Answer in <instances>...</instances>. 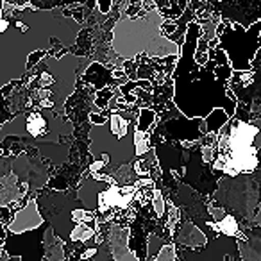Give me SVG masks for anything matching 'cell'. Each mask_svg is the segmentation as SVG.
Masks as SVG:
<instances>
[{
    "mask_svg": "<svg viewBox=\"0 0 261 261\" xmlns=\"http://www.w3.org/2000/svg\"><path fill=\"white\" fill-rule=\"evenodd\" d=\"M199 36L200 23L190 20L172 73L175 108L185 118H204L213 108H222L229 118H234L238 100L227 95V81L232 73L227 56L222 48L210 47L207 61L199 65L193 58Z\"/></svg>",
    "mask_w": 261,
    "mask_h": 261,
    "instance_id": "obj_1",
    "label": "cell"
},
{
    "mask_svg": "<svg viewBox=\"0 0 261 261\" xmlns=\"http://www.w3.org/2000/svg\"><path fill=\"white\" fill-rule=\"evenodd\" d=\"M11 11L8 15L0 8V90L23 77L31 52L50 50L58 43L68 48L81 33V23L63 13L16 4Z\"/></svg>",
    "mask_w": 261,
    "mask_h": 261,
    "instance_id": "obj_2",
    "label": "cell"
},
{
    "mask_svg": "<svg viewBox=\"0 0 261 261\" xmlns=\"http://www.w3.org/2000/svg\"><path fill=\"white\" fill-rule=\"evenodd\" d=\"M167 16L158 8L149 9L140 16H123L113 27L111 48L120 59L129 61L142 54L150 58L179 56L175 41L168 40L161 33V23Z\"/></svg>",
    "mask_w": 261,
    "mask_h": 261,
    "instance_id": "obj_3",
    "label": "cell"
},
{
    "mask_svg": "<svg viewBox=\"0 0 261 261\" xmlns=\"http://www.w3.org/2000/svg\"><path fill=\"white\" fill-rule=\"evenodd\" d=\"M135 127L133 108L111 109L102 123L90 127V152L95 160L104 161L100 174H111L118 167L135 161Z\"/></svg>",
    "mask_w": 261,
    "mask_h": 261,
    "instance_id": "obj_4",
    "label": "cell"
},
{
    "mask_svg": "<svg viewBox=\"0 0 261 261\" xmlns=\"http://www.w3.org/2000/svg\"><path fill=\"white\" fill-rule=\"evenodd\" d=\"M47 182L48 170L38 158L25 152L0 156V206L11 202L22 206L27 199L36 197Z\"/></svg>",
    "mask_w": 261,
    "mask_h": 261,
    "instance_id": "obj_5",
    "label": "cell"
},
{
    "mask_svg": "<svg viewBox=\"0 0 261 261\" xmlns=\"http://www.w3.org/2000/svg\"><path fill=\"white\" fill-rule=\"evenodd\" d=\"M231 120L227 145L222 154L225 156L222 174L238 175L242 172L249 174L257 167V149H259V127L256 123Z\"/></svg>",
    "mask_w": 261,
    "mask_h": 261,
    "instance_id": "obj_6",
    "label": "cell"
},
{
    "mask_svg": "<svg viewBox=\"0 0 261 261\" xmlns=\"http://www.w3.org/2000/svg\"><path fill=\"white\" fill-rule=\"evenodd\" d=\"M259 33L261 20L256 18L250 27H243L238 22L227 23L217 36L218 48L225 52L232 72L252 68V59L259 50Z\"/></svg>",
    "mask_w": 261,
    "mask_h": 261,
    "instance_id": "obj_7",
    "label": "cell"
},
{
    "mask_svg": "<svg viewBox=\"0 0 261 261\" xmlns=\"http://www.w3.org/2000/svg\"><path fill=\"white\" fill-rule=\"evenodd\" d=\"M47 222L36 229L22 232H8L2 242V249L9 254V261L15 259H43V229Z\"/></svg>",
    "mask_w": 261,
    "mask_h": 261,
    "instance_id": "obj_8",
    "label": "cell"
},
{
    "mask_svg": "<svg viewBox=\"0 0 261 261\" xmlns=\"http://www.w3.org/2000/svg\"><path fill=\"white\" fill-rule=\"evenodd\" d=\"M129 229L123 227V225L118 224H111L108 227V232L102 236V242L106 247L109 249V257L116 261H136L138 256H136L133 250L129 249Z\"/></svg>",
    "mask_w": 261,
    "mask_h": 261,
    "instance_id": "obj_9",
    "label": "cell"
},
{
    "mask_svg": "<svg viewBox=\"0 0 261 261\" xmlns=\"http://www.w3.org/2000/svg\"><path fill=\"white\" fill-rule=\"evenodd\" d=\"M43 217H41L40 210H38L36 197H31L25 200V204L18 207V211H15L9 220V224L6 225L8 232H22L29 231V229H36L43 224Z\"/></svg>",
    "mask_w": 261,
    "mask_h": 261,
    "instance_id": "obj_10",
    "label": "cell"
},
{
    "mask_svg": "<svg viewBox=\"0 0 261 261\" xmlns=\"http://www.w3.org/2000/svg\"><path fill=\"white\" fill-rule=\"evenodd\" d=\"M172 238H174L175 245L185 247V249L192 247V249L200 250V249H204L207 243V238L202 232V229L197 227V224H193V222H185L177 231L174 229Z\"/></svg>",
    "mask_w": 261,
    "mask_h": 261,
    "instance_id": "obj_11",
    "label": "cell"
},
{
    "mask_svg": "<svg viewBox=\"0 0 261 261\" xmlns=\"http://www.w3.org/2000/svg\"><path fill=\"white\" fill-rule=\"evenodd\" d=\"M211 229L218 234H225V236H234V238H242L245 236L242 231H240V224H238V218L231 213H225L220 220L217 222H211Z\"/></svg>",
    "mask_w": 261,
    "mask_h": 261,
    "instance_id": "obj_12",
    "label": "cell"
},
{
    "mask_svg": "<svg viewBox=\"0 0 261 261\" xmlns=\"http://www.w3.org/2000/svg\"><path fill=\"white\" fill-rule=\"evenodd\" d=\"M229 120L227 113L222 108H213L206 116H204V123H206V133H211V135H217L220 127L224 125Z\"/></svg>",
    "mask_w": 261,
    "mask_h": 261,
    "instance_id": "obj_13",
    "label": "cell"
},
{
    "mask_svg": "<svg viewBox=\"0 0 261 261\" xmlns=\"http://www.w3.org/2000/svg\"><path fill=\"white\" fill-rule=\"evenodd\" d=\"M156 261H177V250H175V243L165 242L158 254L154 256Z\"/></svg>",
    "mask_w": 261,
    "mask_h": 261,
    "instance_id": "obj_14",
    "label": "cell"
},
{
    "mask_svg": "<svg viewBox=\"0 0 261 261\" xmlns=\"http://www.w3.org/2000/svg\"><path fill=\"white\" fill-rule=\"evenodd\" d=\"M165 242H167V240L158 236L156 232H150L149 238H147V257H149V259H154V256H156L158 250L161 249V245H163Z\"/></svg>",
    "mask_w": 261,
    "mask_h": 261,
    "instance_id": "obj_15",
    "label": "cell"
},
{
    "mask_svg": "<svg viewBox=\"0 0 261 261\" xmlns=\"http://www.w3.org/2000/svg\"><path fill=\"white\" fill-rule=\"evenodd\" d=\"M150 204H152L156 217L158 218H163L165 217V211H167V207H165V206H167V200H165L163 193H161L158 188H154V195H152V199H150Z\"/></svg>",
    "mask_w": 261,
    "mask_h": 261,
    "instance_id": "obj_16",
    "label": "cell"
},
{
    "mask_svg": "<svg viewBox=\"0 0 261 261\" xmlns=\"http://www.w3.org/2000/svg\"><path fill=\"white\" fill-rule=\"evenodd\" d=\"M11 217H13V211L8 206H0V224L6 227L9 224V220H11Z\"/></svg>",
    "mask_w": 261,
    "mask_h": 261,
    "instance_id": "obj_17",
    "label": "cell"
},
{
    "mask_svg": "<svg viewBox=\"0 0 261 261\" xmlns=\"http://www.w3.org/2000/svg\"><path fill=\"white\" fill-rule=\"evenodd\" d=\"M97 4H98V11L104 13V15H108V13L111 11L113 0H97Z\"/></svg>",
    "mask_w": 261,
    "mask_h": 261,
    "instance_id": "obj_18",
    "label": "cell"
},
{
    "mask_svg": "<svg viewBox=\"0 0 261 261\" xmlns=\"http://www.w3.org/2000/svg\"><path fill=\"white\" fill-rule=\"evenodd\" d=\"M6 2H11V4H16V2H20V0H6Z\"/></svg>",
    "mask_w": 261,
    "mask_h": 261,
    "instance_id": "obj_19",
    "label": "cell"
}]
</instances>
